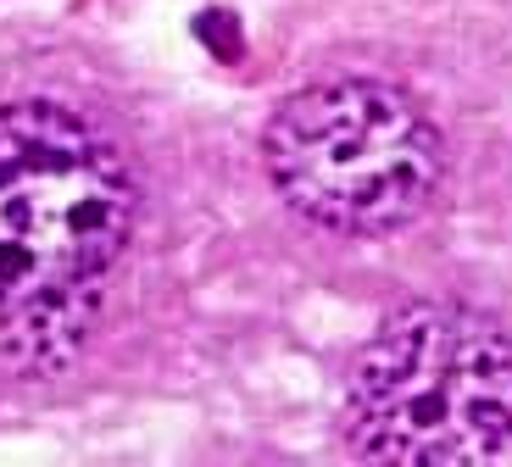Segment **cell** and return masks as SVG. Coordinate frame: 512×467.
Wrapping results in <instances>:
<instances>
[{
    "label": "cell",
    "mask_w": 512,
    "mask_h": 467,
    "mask_svg": "<svg viewBox=\"0 0 512 467\" xmlns=\"http://www.w3.org/2000/svg\"><path fill=\"white\" fill-rule=\"evenodd\" d=\"M140 184L73 106H0V379H56L95 340Z\"/></svg>",
    "instance_id": "cell-1"
},
{
    "label": "cell",
    "mask_w": 512,
    "mask_h": 467,
    "mask_svg": "<svg viewBox=\"0 0 512 467\" xmlns=\"http://www.w3.org/2000/svg\"><path fill=\"white\" fill-rule=\"evenodd\" d=\"M362 462L474 467L512 451V334L457 301H412L362 345L346 390Z\"/></svg>",
    "instance_id": "cell-2"
},
{
    "label": "cell",
    "mask_w": 512,
    "mask_h": 467,
    "mask_svg": "<svg viewBox=\"0 0 512 467\" xmlns=\"http://www.w3.org/2000/svg\"><path fill=\"white\" fill-rule=\"evenodd\" d=\"M262 167L295 217L379 240L435 201L446 156L440 134L407 89L384 78H323L273 106Z\"/></svg>",
    "instance_id": "cell-3"
}]
</instances>
